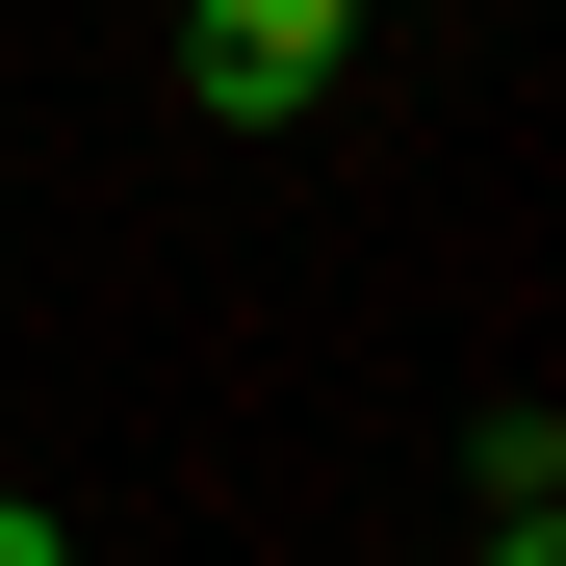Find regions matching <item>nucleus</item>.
I'll return each mask as SVG.
<instances>
[{
    "instance_id": "1",
    "label": "nucleus",
    "mask_w": 566,
    "mask_h": 566,
    "mask_svg": "<svg viewBox=\"0 0 566 566\" xmlns=\"http://www.w3.org/2000/svg\"><path fill=\"white\" fill-rule=\"evenodd\" d=\"M335 52H360V0H180V104H232V129H310Z\"/></svg>"
},
{
    "instance_id": "2",
    "label": "nucleus",
    "mask_w": 566,
    "mask_h": 566,
    "mask_svg": "<svg viewBox=\"0 0 566 566\" xmlns=\"http://www.w3.org/2000/svg\"><path fill=\"white\" fill-rule=\"evenodd\" d=\"M0 566H77V515H27V490H0Z\"/></svg>"
},
{
    "instance_id": "3",
    "label": "nucleus",
    "mask_w": 566,
    "mask_h": 566,
    "mask_svg": "<svg viewBox=\"0 0 566 566\" xmlns=\"http://www.w3.org/2000/svg\"><path fill=\"white\" fill-rule=\"evenodd\" d=\"M490 566H566V541H541V515H490Z\"/></svg>"
},
{
    "instance_id": "4",
    "label": "nucleus",
    "mask_w": 566,
    "mask_h": 566,
    "mask_svg": "<svg viewBox=\"0 0 566 566\" xmlns=\"http://www.w3.org/2000/svg\"><path fill=\"white\" fill-rule=\"evenodd\" d=\"M360 27H387V0H360Z\"/></svg>"
}]
</instances>
